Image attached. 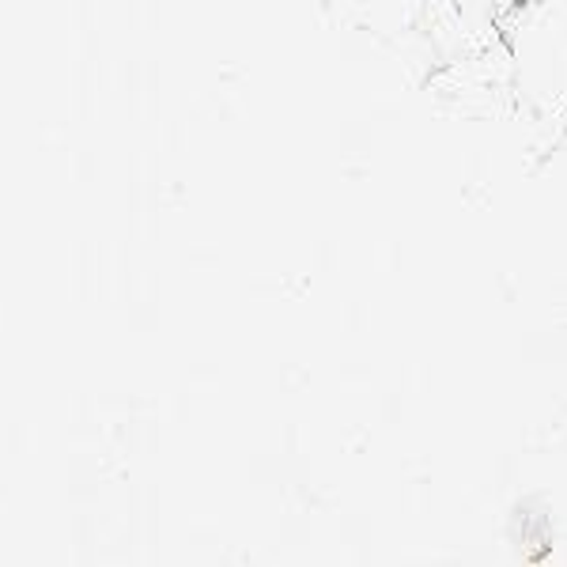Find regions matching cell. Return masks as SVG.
I'll return each instance as SVG.
<instances>
[{"mask_svg": "<svg viewBox=\"0 0 567 567\" xmlns=\"http://www.w3.org/2000/svg\"><path fill=\"white\" fill-rule=\"evenodd\" d=\"M503 45L515 103L567 117V0H518L503 20Z\"/></svg>", "mask_w": 567, "mask_h": 567, "instance_id": "cell-1", "label": "cell"}, {"mask_svg": "<svg viewBox=\"0 0 567 567\" xmlns=\"http://www.w3.org/2000/svg\"><path fill=\"white\" fill-rule=\"evenodd\" d=\"M462 20H470L473 27H484V31H503V20L511 16V8L518 0H446Z\"/></svg>", "mask_w": 567, "mask_h": 567, "instance_id": "cell-2", "label": "cell"}]
</instances>
